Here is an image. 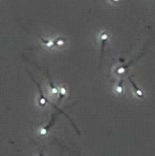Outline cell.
<instances>
[{
  "label": "cell",
  "instance_id": "cell-1",
  "mask_svg": "<svg viewBox=\"0 0 155 156\" xmlns=\"http://www.w3.org/2000/svg\"><path fill=\"white\" fill-rule=\"evenodd\" d=\"M40 43L42 47L47 50H51L56 47V38L53 37H40Z\"/></svg>",
  "mask_w": 155,
  "mask_h": 156
},
{
  "label": "cell",
  "instance_id": "cell-2",
  "mask_svg": "<svg viewBox=\"0 0 155 156\" xmlns=\"http://www.w3.org/2000/svg\"><path fill=\"white\" fill-rule=\"evenodd\" d=\"M129 81H130V84H131L132 86V89H133V95L134 97H136V98H139V99H144V97H145V94L143 92V90H141L139 89L136 86V84L134 83L133 80L131 79V78H129Z\"/></svg>",
  "mask_w": 155,
  "mask_h": 156
},
{
  "label": "cell",
  "instance_id": "cell-3",
  "mask_svg": "<svg viewBox=\"0 0 155 156\" xmlns=\"http://www.w3.org/2000/svg\"><path fill=\"white\" fill-rule=\"evenodd\" d=\"M109 38H111V33L107 30H101L99 34H97V37H96L97 41L100 42L101 44H104L105 42H108Z\"/></svg>",
  "mask_w": 155,
  "mask_h": 156
},
{
  "label": "cell",
  "instance_id": "cell-4",
  "mask_svg": "<svg viewBox=\"0 0 155 156\" xmlns=\"http://www.w3.org/2000/svg\"><path fill=\"white\" fill-rule=\"evenodd\" d=\"M66 44H67V41L64 38H62V37H58V38H56V48H63L65 46H66Z\"/></svg>",
  "mask_w": 155,
  "mask_h": 156
},
{
  "label": "cell",
  "instance_id": "cell-5",
  "mask_svg": "<svg viewBox=\"0 0 155 156\" xmlns=\"http://www.w3.org/2000/svg\"><path fill=\"white\" fill-rule=\"evenodd\" d=\"M123 91H124V88H123V86L121 85V82H120V83L116 84L115 87H113V92H115V94L117 96L122 95Z\"/></svg>",
  "mask_w": 155,
  "mask_h": 156
},
{
  "label": "cell",
  "instance_id": "cell-6",
  "mask_svg": "<svg viewBox=\"0 0 155 156\" xmlns=\"http://www.w3.org/2000/svg\"><path fill=\"white\" fill-rule=\"evenodd\" d=\"M59 90H60V95L63 97H67L69 95V91L68 88L65 85H59Z\"/></svg>",
  "mask_w": 155,
  "mask_h": 156
}]
</instances>
